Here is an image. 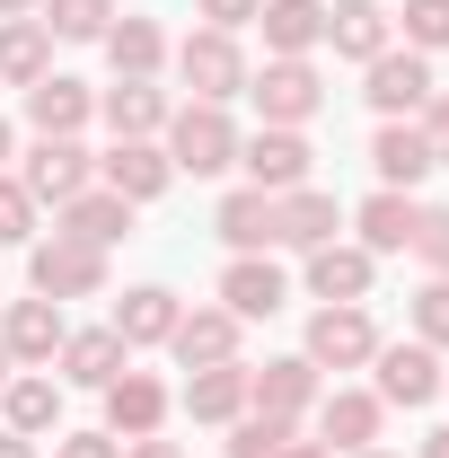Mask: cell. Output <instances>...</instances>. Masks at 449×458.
<instances>
[{"label":"cell","instance_id":"cell-12","mask_svg":"<svg viewBox=\"0 0 449 458\" xmlns=\"http://www.w3.org/2000/svg\"><path fill=\"white\" fill-rule=\"evenodd\" d=\"M89 114H97V98H89L80 80H62V71H45V80L27 89V123H36V141H80Z\"/></svg>","mask_w":449,"mask_h":458},{"label":"cell","instance_id":"cell-50","mask_svg":"<svg viewBox=\"0 0 449 458\" xmlns=\"http://www.w3.org/2000/svg\"><path fill=\"white\" fill-rule=\"evenodd\" d=\"M441 388H449V379H441Z\"/></svg>","mask_w":449,"mask_h":458},{"label":"cell","instance_id":"cell-34","mask_svg":"<svg viewBox=\"0 0 449 458\" xmlns=\"http://www.w3.org/2000/svg\"><path fill=\"white\" fill-rule=\"evenodd\" d=\"M0 247H36V194L18 176H0Z\"/></svg>","mask_w":449,"mask_h":458},{"label":"cell","instance_id":"cell-49","mask_svg":"<svg viewBox=\"0 0 449 458\" xmlns=\"http://www.w3.org/2000/svg\"><path fill=\"white\" fill-rule=\"evenodd\" d=\"M361 458H388V450H361Z\"/></svg>","mask_w":449,"mask_h":458},{"label":"cell","instance_id":"cell-23","mask_svg":"<svg viewBox=\"0 0 449 458\" xmlns=\"http://www.w3.org/2000/svg\"><path fill=\"white\" fill-rule=\"evenodd\" d=\"M326 45H335L343 62H379L388 54V9H379V0H335V9H326Z\"/></svg>","mask_w":449,"mask_h":458},{"label":"cell","instance_id":"cell-27","mask_svg":"<svg viewBox=\"0 0 449 458\" xmlns=\"http://www.w3.org/2000/svg\"><path fill=\"white\" fill-rule=\"evenodd\" d=\"M414 221H423V203L396 194V185H379V194L361 203V247H370V256H396V247H414Z\"/></svg>","mask_w":449,"mask_h":458},{"label":"cell","instance_id":"cell-19","mask_svg":"<svg viewBox=\"0 0 449 458\" xmlns=\"http://www.w3.org/2000/svg\"><path fill=\"white\" fill-rule=\"evenodd\" d=\"M370 168H379V185L414 194V185L432 176V141H423V123H379V141H370Z\"/></svg>","mask_w":449,"mask_h":458},{"label":"cell","instance_id":"cell-37","mask_svg":"<svg viewBox=\"0 0 449 458\" xmlns=\"http://www.w3.org/2000/svg\"><path fill=\"white\" fill-rule=\"evenodd\" d=\"M405 45L414 54H441L449 45V0H405Z\"/></svg>","mask_w":449,"mask_h":458},{"label":"cell","instance_id":"cell-24","mask_svg":"<svg viewBox=\"0 0 449 458\" xmlns=\"http://www.w3.org/2000/svg\"><path fill=\"white\" fill-rule=\"evenodd\" d=\"M168 98H159V89H150V80H114L106 89V123H114V141H159V132H168Z\"/></svg>","mask_w":449,"mask_h":458},{"label":"cell","instance_id":"cell-14","mask_svg":"<svg viewBox=\"0 0 449 458\" xmlns=\"http://www.w3.org/2000/svg\"><path fill=\"white\" fill-rule=\"evenodd\" d=\"M97 168H106V194H123V203H150V194H168V185H176V168H168L159 141H114Z\"/></svg>","mask_w":449,"mask_h":458},{"label":"cell","instance_id":"cell-41","mask_svg":"<svg viewBox=\"0 0 449 458\" xmlns=\"http://www.w3.org/2000/svg\"><path fill=\"white\" fill-rule=\"evenodd\" d=\"M423 141H432V168H449V98L423 106Z\"/></svg>","mask_w":449,"mask_h":458},{"label":"cell","instance_id":"cell-17","mask_svg":"<svg viewBox=\"0 0 449 458\" xmlns=\"http://www.w3.org/2000/svg\"><path fill=\"white\" fill-rule=\"evenodd\" d=\"M282 300H291V283H282V265H265V256H229L221 274V309L247 327V318H274Z\"/></svg>","mask_w":449,"mask_h":458},{"label":"cell","instance_id":"cell-43","mask_svg":"<svg viewBox=\"0 0 449 458\" xmlns=\"http://www.w3.org/2000/svg\"><path fill=\"white\" fill-rule=\"evenodd\" d=\"M0 458H36V441L27 432H0Z\"/></svg>","mask_w":449,"mask_h":458},{"label":"cell","instance_id":"cell-20","mask_svg":"<svg viewBox=\"0 0 449 458\" xmlns=\"http://www.w3.org/2000/svg\"><path fill=\"white\" fill-rule=\"evenodd\" d=\"M176 318H185V309H176V291H159V283H141V291H123V300H114V335H123V352H132V344H168L176 335Z\"/></svg>","mask_w":449,"mask_h":458},{"label":"cell","instance_id":"cell-26","mask_svg":"<svg viewBox=\"0 0 449 458\" xmlns=\"http://www.w3.org/2000/svg\"><path fill=\"white\" fill-rule=\"evenodd\" d=\"M0 414H9V432H62V379H45V370H27V379H9L0 388Z\"/></svg>","mask_w":449,"mask_h":458},{"label":"cell","instance_id":"cell-3","mask_svg":"<svg viewBox=\"0 0 449 458\" xmlns=\"http://www.w3.org/2000/svg\"><path fill=\"white\" fill-rule=\"evenodd\" d=\"M27 283H36V300H89V291L106 283V256L54 229V238H36V247H27Z\"/></svg>","mask_w":449,"mask_h":458},{"label":"cell","instance_id":"cell-8","mask_svg":"<svg viewBox=\"0 0 449 458\" xmlns=\"http://www.w3.org/2000/svg\"><path fill=\"white\" fill-rule=\"evenodd\" d=\"M62 335H71L62 327V300H9V318H0V344H9L18 370H45L62 352Z\"/></svg>","mask_w":449,"mask_h":458},{"label":"cell","instance_id":"cell-15","mask_svg":"<svg viewBox=\"0 0 449 458\" xmlns=\"http://www.w3.org/2000/svg\"><path fill=\"white\" fill-rule=\"evenodd\" d=\"M54 361H62V379H71V388H114L132 352H123V335H114V327H80V335H62Z\"/></svg>","mask_w":449,"mask_h":458},{"label":"cell","instance_id":"cell-35","mask_svg":"<svg viewBox=\"0 0 449 458\" xmlns=\"http://www.w3.org/2000/svg\"><path fill=\"white\" fill-rule=\"evenodd\" d=\"M291 441V423L282 414H238V432H229V458H274Z\"/></svg>","mask_w":449,"mask_h":458},{"label":"cell","instance_id":"cell-18","mask_svg":"<svg viewBox=\"0 0 449 458\" xmlns=\"http://www.w3.org/2000/svg\"><path fill=\"white\" fill-rule=\"evenodd\" d=\"M256 27H265V54H282V62H309V45H326V9L318 0H265Z\"/></svg>","mask_w":449,"mask_h":458},{"label":"cell","instance_id":"cell-5","mask_svg":"<svg viewBox=\"0 0 449 458\" xmlns=\"http://www.w3.org/2000/svg\"><path fill=\"white\" fill-rule=\"evenodd\" d=\"M379 352V327L361 318V300H326L318 318H309V361L318 370H361Z\"/></svg>","mask_w":449,"mask_h":458},{"label":"cell","instance_id":"cell-32","mask_svg":"<svg viewBox=\"0 0 449 458\" xmlns=\"http://www.w3.org/2000/svg\"><path fill=\"white\" fill-rule=\"evenodd\" d=\"M97 45H106V62H114V80H150V71H159V62H168V36H159V27H150V18H123V27H106V36H97Z\"/></svg>","mask_w":449,"mask_h":458},{"label":"cell","instance_id":"cell-6","mask_svg":"<svg viewBox=\"0 0 449 458\" xmlns=\"http://www.w3.org/2000/svg\"><path fill=\"white\" fill-rule=\"evenodd\" d=\"M361 71H370V89H361V98H370V106L388 114V123H405V114H423L432 106V62L414 54V45H405V54H379V62H361Z\"/></svg>","mask_w":449,"mask_h":458},{"label":"cell","instance_id":"cell-47","mask_svg":"<svg viewBox=\"0 0 449 458\" xmlns=\"http://www.w3.org/2000/svg\"><path fill=\"white\" fill-rule=\"evenodd\" d=\"M9 370H18V361H9V344H0V388H9Z\"/></svg>","mask_w":449,"mask_h":458},{"label":"cell","instance_id":"cell-2","mask_svg":"<svg viewBox=\"0 0 449 458\" xmlns=\"http://www.w3.org/2000/svg\"><path fill=\"white\" fill-rule=\"evenodd\" d=\"M176 80L194 89V106H229V98L247 89V54H238V36H221V27L185 36V45H176Z\"/></svg>","mask_w":449,"mask_h":458},{"label":"cell","instance_id":"cell-9","mask_svg":"<svg viewBox=\"0 0 449 458\" xmlns=\"http://www.w3.org/2000/svg\"><path fill=\"white\" fill-rule=\"evenodd\" d=\"M379 405H432L441 397V352L432 344H379Z\"/></svg>","mask_w":449,"mask_h":458},{"label":"cell","instance_id":"cell-39","mask_svg":"<svg viewBox=\"0 0 449 458\" xmlns=\"http://www.w3.org/2000/svg\"><path fill=\"white\" fill-rule=\"evenodd\" d=\"M54 458H123V441H114V432H62Z\"/></svg>","mask_w":449,"mask_h":458},{"label":"cell","instance_id":"cell-38","mask_svg":"<svg viewBox=\"0 0 449 458\" xmlns=\"http://www.w3.org/2000/svg\"><path fill=\"white\" fill-rule=\"evenodd\" d=\"M414 256L449 283V212H423V221H414Z\"/></svg>","mask_w":449,"mask_h":458},{"label":"cell","instance_id":"cell-31","mask_svg":"<svg viewBox=\"0 0 449 458\" xmlns=\"http://www.w3.org/2000/svg\"><path fill=\"white\" fill-rule=\"evenodd\" d=\"M379 414H388V405L379 397H361V388H335V397H326V414H318V423H326V450H370V441H379Z\"/></svg>","mask_w":449,"mask_h":458},{"label":"cell","instance_id":"cell-29","mask_svg":"<svg viewBox=\"0 0 449 458\" xmlns=\"http://www.w3.org/2000/svg\"><path fill=\"white\" fill-rule=\"evenodd\" d=\"M185 414H194V423H238V414H247V370H238V361L194 370V379H185Z\"/></svg>","mask_w":449,"mask_h":458},{"label":"cell","instance_id":"cell-16","mask_svg":"<svg viewBox=\"0 0 449 458\" xmlns=\"http://www.w3.org/2000/svg\"><path fill=\"white\" fill-rule=\"evenodd\" d=\"M335 229H343V203H335V194H318V185L274 194V238H282V247H326Z\"/></svg>","mask_w":449,"mask_h":458},{"label":"cell","instance_id":"cell-48","mask_svg":"<svg viewBox=\"0 0 449 458\" xmlns=\"http://www.w3.org/2000/svg\"><path fill=\"white\" fill-rule=\"evenodd\" d=\"M0 159H9V123H0Z\"/></svg>","mask_w":449,"mask_h":458},{"label":"cell","instance_id":"cell-7","mask_svg":"<svg viewBox=\"0 0 449 458\" xmlns=\"http://www.w3.org/2000/svg\"><path fill=\"white\" fill-rule=\"evenodd\" d=\"M238 168H247L256 194H291V185H309V141L291 123H265L256 141H238Z\"/></svg>","mask_w":449,"mask_h":458},{"label":"cell","instance_id":"cell-36","mask_svg":"<svg viewBox=\"0 0 449 458\" xmlns=\"http://www.w3.org/2000/svg\"><path fill=\"white\" fill-rule=\"evenodd\" d=\"M414 344H432V352L449 344V283H441V274L414 291Z\"/></svg>","mask_w":449,"mask_h":458},{"label":"cell","instance_id":"cell-21","mask_svg":"<svg viewBox=\"0 0 449 458\" xmlns=\"http://www.w3.org/2000/svg\"><path fill=\"white\" fill-rule=\"evenodd\" d=\"M123 229H132V203L106 194V185H89V194H71V203H62V238H80V247H97V256H106Z\"/></svg>","mask_w":449,"mask_h":458},{"label":"cell","instance_id":"cell-30","mask_svg":"<svg viewBox=\"0 0 449 458\" xmlns=\"http://www.w3.org/2000/svg\"><path fill=\"white\" fill-rule=\"evenodd\" d=\"M212 229L229 238V256H265V247H274V194L238 185V194L221 203V221H212Z\"/></svg>","mask_w":449,"mask_h":458},{"label":"cell","instance_id":"cell-44","mask_svg":"<svg viewBox=\"0 0 449 458\" xmlns=\"http://www.w3.org/2000/svg\"><path fill=\"white\" fill-rule=\"evenodd\" d=\"M274 458H326V441H282Z\"/></svg>","mask_w":449,"mask_h":458},{"label":"cell","instance_id":"cell-4","mask_svg":"<svg viewBox=\"0 0 449 458\" xmlns=\"http://www.w3.org/2000/svg\"><path fill=\"white\" fill-rule=\"evenodd\" d=\"M247 98H256V114H265V123H291V132H300V123H309V114L326 106V80H318V71H309V62H265V71H247Z\"/></svg>","mask_w":449,"mask_h":458},{"label":"cell","instance_id":"cell-22","mask_svg":"<svg viewBox=\"0 0 449 458\" xmlns=\"http://www.w3.org/2000/svg\"><path fill=\"white\" fill-rule=\"evenodd\" d=\"M168 352L185 361V370H212V361H238V318H229V309H194V318H176Z\"/></svg>","mask_w":449,"mask_h":458},{"label":"cell","instance_id":"cell-45","mask_svg":"<svg viewBox=\"0 0 449 458\" xmlns=\"http://www.w3.org/2000/svg\"><path fill=\"white\" fill-rule=\"evenodd\" d=\"M36 9H45V0H0V18H36Z\"/></svg>","mask_w":449,"mask_h":458},{"label":"cell","instance_id":"cell-42","mask_svg":"<svg viewBox=\"0 0 449 458\" xmlns=\"http://www.w3.org/2000/svg\"><path fill=\"white\" fill-rule=\"evenodd\" d=\"M123 458H185V450H176V441H159V432H150V441H123Z\"/></svg>","mask_w":449,"mask_h":458},{"label":"cell","instance_id":"cell-11","mask_svg":"<svg viewBox=\"0 0 449 458\" xmlns=\"http://www.w3.org/2000/svg\"><path fill=\"white\" fill-rule=\"evenodd\" d=\"M89 176H97V159H89L80 141H36L18 185H27L36 203H71V194H89Z\"/></svg>","mask_w":449,"mask_h":458},{"label":"cell","instance_id":"cell-25","mask_svg":"<svg viewBox=\"0 0 449 458\" xmlns=\"http://www.w3.org/2000/svg\"><path fill=\"white\" fill-rule=\"evenodd\" d=\"M45 71H54V27L45 18H0V80L36 89Z\"/></svg>","mask_w":449,"mask_h":458},{"label":"cell","instance_id":"cell-40","mask_svg":"<svg viewBox=\"0 0 449 458\" xmlns=\"http://www.w3.org/2000/svg\"><path fill=\"white\" fill-rule=\"evenodd\" d=\"M256 9H265V0H203V27L238 36V27H256Z\"/></svg>","mask_w":449,"mask_h":458},{"label":"cell","instance_id":"cell-13","mask_svg":"<svg viewBox=\"0 0 449 458\" xmlns=\"http://www.w3.org/2000/svg\"><path fill=\"white\" fill-rule=\"evenodd\" d=\"M159 423H168V388H159L150 370H123V379L106 388V432L114 441H150Z\"/></svg>","mask_w":449,"mask_h":458},{"label":"cell","instance_id":"cell-10","mask_svg":"<svg viewBox=\"0 0 449 458\" xmlns=\"http://www.w3.org/2000/svg\"><path fill=\"white\" fill-rule=\"evenodd\" d=\"M309 397H318V361H309V352L247 370V414H282V423H300V405H309Z\"/></svg>","mask_w":449,"mask_h":458},{"label":"cell","instance_id":"cell-28","mask_svg":"<svg viewBox=\"0 0 449 458\" xmlns=\"http://www.w3.org/2000/svg\"><path fill=\"white\" fill-rule=\"evenodd\" d=\"M309 291L318 300H361L370 291V247H343V238L309 247Z\"/></svg>","mask_w":449,"mask_h":458},{"label":"cell","instance_id":"cell-33","mask_svg":"<svg viewBox=\"0 0 449 458\" xmlns=\"http://www.w3.org/2000/svg\"><path fill=\"white\" fill-rule=\"evenodd\" d=\"M45 27L71 36V45H97V36L114 27V0H45Z\"/></svg>","mask_w":449,"mask_h":458},{"label":"cell","instance_id":"cell-1","mask_svg":"<svg viewBox=\"0 0 449 458\" xmlns=\"http://www.w3.org/2000/svg\"><path fill=\"white\" fill-rule=\"evenodd\" d=\"M168 168L176 176L238 168V123H229V106H176L168 114Z\"/></svg>","mask_w":449,"mask_h":458},{"label":"cell","instance_id":"cell-46","mask_svg":"<svg viewBox=\"0 0 449 458\" xmlns=\"http://www.w3.org/2000/svg\"><path fill=\"white\" fill-rule=\"evenodd\" d=\"M423 458H449V423H441V432H432V441H423Z\"/></svg>","mask_w":449,"mask_h":458}]
</instances>
